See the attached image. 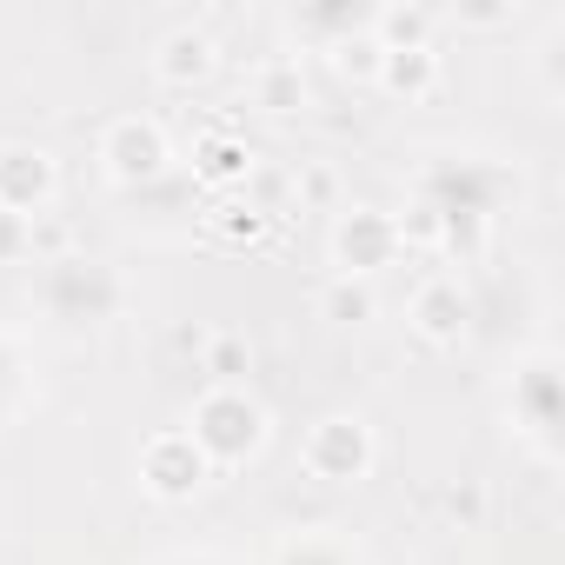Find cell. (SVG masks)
Masks as SVG:
<instances>
[{
  "label": "cell",
  "mask_w": 565,
  "mask_h": 565,
  "mask_svg": "<svg viewBox=\"0 0 565 565\" xmlns=\"http://www.w3.org/2000/svg\"><path fill=\"white\" fill-rule=\"evenodd\" d=\"M186 439L206 452V466H239L266 446V406L246 386H206L186 413Z\"/></svg>",
  "instance_id": "1"
},
{
  "label": "cell",
  "mask_w": 565,
  "mask_h": 565,
  "mask_svg": "<svg viewBox=\"0 0 565 565\" xmlns=\"http://www.w3.org/2000/svg\"><path fill=\"white\" fill-rule=\"evenodd\" d=\"M373 459H380V446H373V426H366L360 413H327V419H313V433L300 439V466H307L313 479H327V486L366 479Z\"/></svg>",
  "instance_id": "2"
},
{
  "label": "cell",
  "mask_w": 565,
  "mask_h": 565,
  "mask_svg": "<svg viewBox=\"0 0 565 565\" xmlns=\"http://www.w3.org/2000/svg\"><path fill=\"white\" fill-rule=\"evenodd\" d=\"M167 160H173V147H167V127H160V120H147V114L107 120V134H100V167H107L114 186H147V180L167 173Z\"/></svg>",
  "instance_id": "3"
},
{
  "label": "cell",
  "mask_w": 565,
  "mask_h": 565,
  "mask_svg": "<svg viewBox=\"0 0 565 565\" xmlns=\"http://www.w3.org/2000/svg\"><path fill=\"white\" fill-rule=\"evenodd\" d=\"M206 479H213V466H206V452L186 439V426H173V433H153V439L140 446V486H147L160 505H180V499H193Z\"/></svg>",
  "instance_id": "4"
},
{
  "label": "cell",
  "mask_w": 565,
  "mask_h": 565,
  "mask_svg": "<svg viewBox=\"0 0 565 565\" xmlns=\"http://www.w3.org/2000/svg\"><path fill=\"white\" fill-rule=\"evenodd\" d=\"M512 426L532 439L539 459H552V446H558V360L552 353H532L512 373Z\"/></svg>",
  "instance_id": "5"
},
{
  "label": "cell",
  "mask_w": 565,
  "mask_h": 565,
  "mask_svg": "<svg viewBox=\"0 0 565 565\" xmlns=\"http://www.w3.org/2000/svg\"><path fill=\"white\" fill-rule=\"evenodd\" d=\"M399 253H406V246H399L393 213H380V206H353V213H340V226H333V266H340L347 279H366V273L393 266Z\"/></svg>",
  "instance_id": "6"
},
{
  "label": "cell",
  "mask_w": 565,
  "mask_h": 565,
  "mask_svg": "<svg viewBox=\"0 0 565 565\" xmlns=\"http://www.w3.org/2000/svg\"><path fill=\"white\" fill-rule=\"evenodd\" d=\"M61 193V167L41 147H0V213L14 220H41Z\"/></svg>",
  "instance_id": "7"
},
{
  "label": "cell",
  "mask_w": 565,
  "mask_h": 565,
  "mask_svg": "<svg viewBox=\"0 0 565 565\" xmlns=\"http://www.w3.org/2000/svg\"><path fill=\"white\" fill-rule=\"evenodd\" d=\"M466 327H472V300H466V287H459L452 273L426 279V287L413 294V333H419L426 347H459Z\"/></svg>",
  "instance_id": "8"
},
{
  "label": "cell",
  "mask_w": 565,
  "mask_h": 565,
  "mask_svg": "<svg viewBox=\"0 0 565 565\" xmlns=\"http://www.w3.org/2000/svg\"><path fill=\"white\" fill-rule=\"evenodd\" d=\"M213 67H220V47H213L206 28H173V34L153 47V81L173 87V94H193Z\"/></svg>",
  "instance_id": "9"
},
{
  "label": "cell",
  "mask_w": 565,
  "mask_h": 565,
  "mask_svg": "<svg viewBox=\"0 0 565 565\" xmlns=\"http://www.w3.org/2000/svg\"><path fill=\"white\" fill-rule=\"evenodd\" d=\"M259 167V153L239 140V134H226V127H213V134H200L193 140V173L213 186V193H226V186H246V173Z\"/></svg>",
  "instance_id": "10"
},
{
  "label": "cell",
  "mask_w": 565,
  "mask_h": 565,
  "mask_svg": "<svg viewBox=\"0 0 565 565\" xmlns=\"http://www.w3.org/2000/svg\"><path fill=\"white\" fill-rule=\"evenodd\" d=\"M373 87L413 107V100H426V94L439 87V54H433V47H406V54H380V74H373Z\"/></svg>",
  "instance_id": "11"
},
{
  "label": "cell",
  "mask_w": 565,
  "mask_h": 565,
  "mask_svg": "<svg viewBox=\"0 0 565 565\" xmlns=\"http://www.w3.org/2000/svg\"><path fill=\"white\" fill-rule=\"evenodd\" d=\"M253 107H266V114H300L313 94H307V74H300V61H287V54H273V61H259L253 67Z\"/></svg>",
  "instance_id": "12"
},
{
  "label": "cell",
  "mask_w": 565,
  "mask_h": 565,
  "mask_svg": "<svg viewBox=\"0 0 565 565\" xmlns=\"http://www.w3.org/2000/svg\"><path fill=\"white\" fill-rule=\"evenodd\" d=\"M206 233L220 239V246H266V233H273V213L259 206V200H220L213 213H206Z\"/></svg>",
  "instance_id": "13"
},
{
  "label": "cell",
  "mask_w": 565,
  "mask_h": 565,
  "mask_svg": "<svg viewBox=\"0 0 565 565\" xmlns=\"http://www.w3.org/2000/svg\"><path fill=\"white\" fill-rule=\"evenodd\" d=\"M366 34L380 41V54H406V47H433V8H373Z\"/></svg>",
  "instance_id": "14"
},
{
  "label": "cell",
  "mask_w": 565,
  "mask_h": 565,
  "mask_svg": "<svg viewBox=\"0 0 565 565\" xmlns=\"http://www.w3.org/2000/svg\"><path fill=\"white\" fill-rule=\"evenodd\" d=\"M320 313L327 320H340V327H366L373 313H380V300H373V287H366V279H327V287H320Z\"/></svg>",
  "instance_id": "15"
},
{
  "label": "cell",
  "mask_w": 565,
  "mask_h": 565,
  "mask_svg": "<svg viewBox=\"0 0 565 565\" xmlns=\"http://www.w3.org/2000/svg\"><path fill=\"white\" fill-rule=\"evenodd\" d=\"M246 366H253V347H246L239 333H206L200 373H206L213 386H246Z\"/></svg>",
  "instance_id": "16"
},
{
  "label": "cell",
  "mask_w": 565,
  "mask_h": 565,
  "mask_svg": "<svg viewBox=\"0 0 565 565\" xmlns=\"http://www.w3.org/2000/svg\"><path fill=\"white\" fill-rule=\"evenodd\" d=\"M327 61H333V74H340V81H353V87H373V74H380V41L360 28V34L333 41V47H327Z\"/></svg>",
  "instance_id": "17"
},
{
  "label": "cell",
  "mask_w": 565,
  "mask_h": 565,
  "mask_svg": "<svg viewBox=\"0 0 565 565\" xmlns=\"http://www.w3.org/2000/svg\"><path fill=\"white\" fill-rule=\"evenodd\" d=\"M294 206L300 213H333L340 206V167H327V160L294 167Z\"/></svg>",
  "instance_id": "18"
},
{
  "label": "cell",
  "mask_w": 565,
  "mask_h": 565,
  "mask_svg": "<svg viewBox=\"0 0 565 565\" xmlns=\"http://www.w3.org/2000/svg\"><path fill=\"white\" fill-rule=\"evenodd\" d=\"M439 505H446V519H452L459 532H472V525L486 519V492H479V486H452V492H446Z\"/></svg>",
  "instance_id": "19"
},
{
  "label": "cell",
  "mask_w": 565,
  "mask_h": 565,
  "mask_svg": "<svg viewBox=\"0 0 565 565\" xmlns=\"http://www.w3.org/2000/svg\"><path fill=\"white\" fill-rule=\"evenodd\" d=\"M452 21H459V28H472V34H486V28H512V21H519V8H505V0H499V8H452Z\"/></svg>",
  "instance_id": "20"
},
{
  "label": "cell",
  "mask_w": 565,
  "mask_h": 565,
  "mask_svg": "<svg viewBox=\"0 0 565 565\" xmlns=\"http://www.w3.org/2000/svg\"><path fill=\"white\" fill-rule=\"evenodd\" d=\"M0 259H28V220L0 213Z\"/></svg>",
  "instance_id": "21"
},
{
  "label": "cell",
  "mask_w": 565,
  "mask_h": 565,
  "mask_svg": "<svg viewBox=\"0 0 565 565\" xmlns=\"http://www.w3.org/2000/svg\"><path fill=\"white\" fill-rule=\"evenodd\" d=\"M287 565H347V558H340L333 545H300V552H294Z\"/></svg>",
  "instance_id": "22"
},
{
  "label": "cell",
  "mask_w": 565,
  "mask_h": 565,
  "mask_svg": "<svg viewBox=\"0 0 565 565\" xmlns=\"http://www.w3.org/2000/svg\"><path fill=\"white\" fill-rule=\"evenodd\" d=\"M173 565H220V558H173Z\"/></svg>",
  "instance_id": "23"
}]
</instances>
